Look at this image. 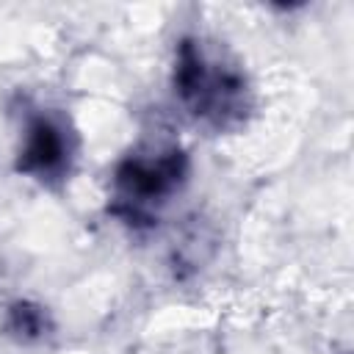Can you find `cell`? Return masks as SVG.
Instances as JSON below:
<instances>
[{
  "instance_id": "1",
  "label": "cell",
  "mask_w": 354,
  "mask_h": 354,
  "mask_svg": "<svg viewBox=\"0 0 354 354\" xmlns=\"http://www.w3.org/2000/svg\"><path fill=\"white\" fill-rule=\"evenodd\" d=\"M171 86L183 111L213 133L243 127L254 108V91L241 64L202 36L177 41Z\"/></svg>"
},
{
  "instance_id": "2",
  "label": "cell",
  "mask_w": 354,
  "mask_h": 354,
  "mask_svg": "<svg viewBox=\"0 0 354 354\" xmlns=\"http://www.w3.org/2000/svg\"><path fill=\"white\" fill-rule=\"evenodd\" d=\"M188 155L180 147H149L124 155L113 169L111 210L130 227H149L188 183Z\"/></svg>"
},
{
  "instance_id": "3",
  "label": "cell",
  "mask_w": 354,
  "mask_h": 354,
  "mask_svg": "<svg viewBox=\"0 0 354 354\" xmlns=\"http://www.w3.org/2000/svg\"><path fill=\"white\" fill-rule=\"evenodd\" d=\"M75 158L77 136L64 116L41 108L25 119L14 163L19 174L36 180L39 185L58 188L69 180Z\"/></svg>"
},
{
  "instance_id": "4",
  "label": "cell",
  "mask_w": 354,
  "mask_h": 354,
  "mask_svg": "<svg viewBox=\"0 0 354 354\" xmlns=\"http://www.w3.org/2000/svg\"><path fill=\"white\" fill-rule=\"evenodd\" d=\"M6 332L19 343H39L53 332V318H50L47 307L28 301V299H19V301L8 304Z\"/></svg>"
}]
</instances>
